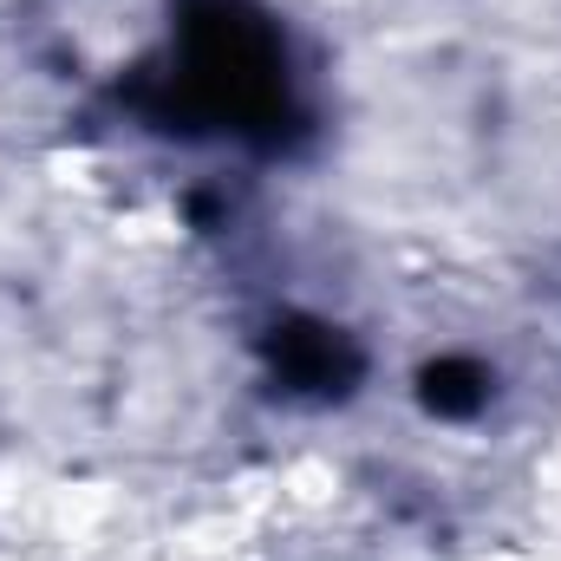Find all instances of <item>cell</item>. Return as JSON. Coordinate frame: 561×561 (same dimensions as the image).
<instances>
[{"label": "cell", "instance_id": "1", "mask_svg": "<svg viewBox=\"0 0 561 561\" xmlns=\"http://www.w3.org/2000/svg\"><path fill=\"white\" fill-rule=\"evenodd\" d=\"M163 92V118H183V131L280 144L294 125V72L280 26L242 0H196L183 13Z\"/></svg>", "mask_w": 561, "mask_h": 561}, {"label": "cell", "instance_id": "2", "mask_svg": "<svg viewBox=\"0 0 561 561\" xmlns=\"http://www.w3.org/2000/svg\"><path fill=\"white\" fill-rule=\"evenodd\" d=\"M275 373L287 392H320L340 399L359 379V353L333 333V327H287L275 340Z\"/></svg>", "mask_w": 561, "mask_h": 561}]
</instances>
